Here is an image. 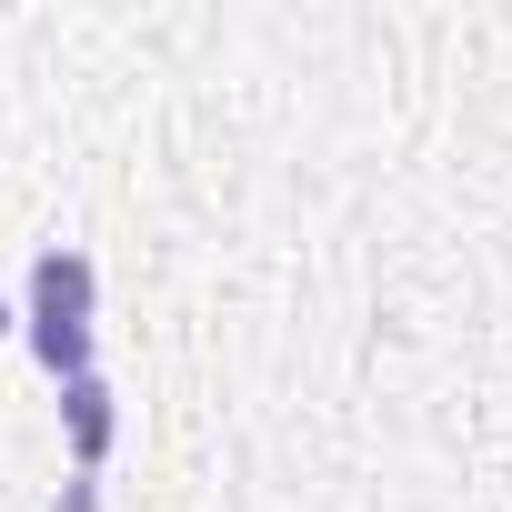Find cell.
Returning <instances> with one entry per match:
<instances>
[{"label": "cell", "mask_w": 512, "mask_h": 512, "mask_svg": "<svg viewBox=\"0 0 512 512\" xmlns=\"http://www.w3.org/2000/svg\"><path fill=\"white\" fill-rule=\"evenodd\" d=\"M51 512H101V482H91V472H81V482H61V502H51Z\"/></svg>", "instance_id": "obj_3"}, {"label": "cell", "mask_w": 512, "mask_h": 512, "mask_svg": "<svg viewBox=\"0 0 512 512\" xmlns=\"http://www.w3.org/2000/svg\"><path fill=\"white\" fill-rule=\"evenodd\" d=\"M61 422H71V452H81V472L111 452V382L101 372H81L71 392H61Z\"/></svg>", "instance_id": "obj_2"}, {"label": "cell", "mask_w": 512, "mask_h": 512, "mask_svg": "<svg viewBox=\"0 0 512 512\" xmlns=\"http://www.w3.org/2000/svg\"><path fill=\"white\" fill-rule=\"evenodd\" d=\"M91 251H41V262H31V342H41V362L51 372H91Z\"/></svg>", "instance_id": "obj_1"}, {"label": "cell", "mask_w": 512, "mask_h": 512, "mask_svg": "<svg viewBox=\"0 0 512 512\" xmlns=\"http://www.w3.org/2000/svg\"><path fill=\"white\" fill-rule=\"evenodd\" d=\"M0 332H11V302H0Z\"/></svg>", "instance_id": "obj_4"}]
</instances>
